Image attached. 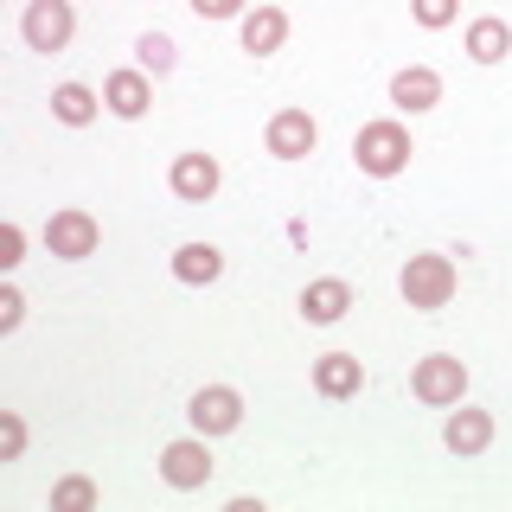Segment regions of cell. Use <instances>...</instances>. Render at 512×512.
<instances>
[{"instance_id":"cell-10","label":"cell","mask_w":512,"mask_h":512,"mask_svg":"<svg viewBox=\"0 0 512 512\" xmlns=\"http://www.w3.org/2000/svg\"><path fill=\"white\" fill-rule=\"evenodd\" d=\"M391 103L404 109V116H423V109L442 103V77L429 71V64H404V71L391 77Z\"/></svg>"},{"instance_id":"cell-12","label":"cell","mask_w":512,"mask_h":512,"mask_svg":"<svg viewBox=\"0 0 512 512\" xmlns=\"http://www.w3.org/2000/svg\"><path fill=\"white\" fill-rule=\"evenodd\" d=\"M148 103H154L148 71H109V84H103V109H109V116L135 122V116H148Z\"/></svg>"},{"instance_id":"cell-2","label":"cell","mask_w":512,"mask_h":512,"mask_svg":"<svg viewBox=\"0 0 512 512\" xmlns=\"http://www.w3.org/2000/svg\"><path fill=\"white\" fill-rule=\"evenodd\" d=\"M397 288H404L410 308L436 314V308H448V301H455V263H448L442 250H423V256H410V263H404Z\"/></svg>"},{"instance_id":"cell-6","label":"cell","mask_w":512,"mask_h":512,"mask_svg":"<svg viewBox=\"0 0 512 512\" xmlns=\"http://www.w3.org/2000/svg\"><path fill=\"white\" fill-rule=\"evenodd\" d=\"M20 32H26L32 52H64V45H71V32H77L71 0H32L26 20H20Z\"/></svg>"},{"instance_id":"cell-21","label":"cell","mask_w":512,"mask_h":512,"mask_svg":"<svg viewBox=\"0 0 512 512\" xmlns=\"http://www.w3.org/2000/svg\"><path fill=\"white\" fill-rule=\"evenodd\" d=\"M26 455V423L13 410H0V461H20Z\"/></svg>"},{"instance_id":"cell-15","label":"cell","mask_w":512,"mask_h":512,"mask_svg":"<svg viewBox=\"0 0 512 512\" xmlns=\"http://www.w3.org/2000/svg\"><path fill=\"white\" fill-rule=\"evenodd\" d=\"M282 39H288V13H282V7H250V13H244V52H250V58L282 52Z\"/></svg>"},{"instance_id":"cell-8","label":"cell","mask_w":512,"mask_h":512,"mask_svg":"<svg viewBox=\"0 0 512 512\" xmlns=\"http://www.w3.org/2000/svg\"><path fill=\"white\" fill-rule=\"evenodd\" d=\"M263 141H269V154L276 160H301V154H314V141H320V128L308 109H276L263 128Z\"/></svg>"},{"instance_id":"cell-20","label":"cell","mask_w":512,"mask_h":512,"mask_svg":"<svg viewBox=\"0 0 512 512\" xmlns=\"http://www.w3.org/2000/svg\"><path fill=\"white\" fill-rule=\"evenodd\" d=\"M135 58H141V71L167 77L173 71V39H167V32H141V39H135Z\"/></svg>"},{"instance_id":"cell-7","label":"cell","mask_w":512,"mask_h":512,"mask_svg":"<svg viewBox=\"0 0 512 512\" xmlns=\"http://www.w3.org/2000/svg\"><path fill=\"white\" fill-rule=\"evenodd\" d=\"M186 416H192L199 436H231V429L244 423V397H237L231 384H205V391H192Z\"/></svg>"},{"instance_id":"cell-25","label":"cell","mask_w":512,"mask_h":512,"mask_svg":"<svg viewBox=\"0 0 512 512\" xmlns=\"http://www.w3.org/2000/svg\"><path fill=\"white\" fill-rule=\"evenodd\" d=\"M237 7H244V0H192V13H199V20H231Z\"/></svg>"},{"instance_id":"cell-14","label":"cell","mask_w":512,"mask_h":512,"mask_svg":"<svg viewBox=\"0 0 512 512\" xmlns=\"http://www.w3.org/2000/svg\"><path fill=\"white\" fill-rule=\"evenodd\" d=\"M346 308H352V288H346L340 276H320V282L301 288V314H308L314 327H333V320H340Z\"/></svg>"},{"instance_id":"cell-4","label":"cell","mask_w":512,"mask_h":512,"mask_svg":"<svg viewBox=\"0 0 512 512\" xmlns=\"http://www.w3.org/2000/svg\"><path fill=\"white\" fill-rule=\"evenodd\" d=\"M96 244H103V224H96L84 205H64V212L45 218V250L64 256V263H84V256H96Z\"/></svg>"},{"instance_id":"cell-17","label":"cell","mask_w":512,"mask_h":512,"mask_svg":"<svg viewBox=\"0 0 512 512\" xmlns=\"http://www.w3.org/2000/svg\"><path fill=\"white\" fill-rule=\"evenodd\" d=\"M506 52H512V26L506 20H493V13H487V20L468 26V58L474 64H500Z\"/></svg>"},{"instance_id":"cell-1","label":"cell","mask_w":512,"mask_h":512,"mask_svg":"<svg viewBox=\"0 0 512 512\" xmlns=\"http://www.w3.org/2000/svg\"><path fill=\"white\" fill-rule=\"evenodd\" d=\"M410 128L404 122H365L359 135H352V160H359V173H372V180H391V173L410 167Z\"/></svg>"},{"instance_id":"cell-13","label":"cell","mask_w":512,"mask_h":512,"mask_svg":"<svg viewBox=\"0 0 512 512\" xmlns=\"http://www.w3.org/2000/svg\"><path fill=\"white\" fill-rule=\"evenodd\" d=\"M442 442L455 448V455H480V448L493 442V410H474V404L448 410V423H442Z\"/></svg>"},{"instance_id":"cell-22","label":"cell","mask_w":512,"mask_h":512,"mask_svg":"<svg viewBox=\"0 0 512 512\" xmlns=\"http://www.w3.org/2000/svg\"><path fill=\"white\" fill-rule=\"evenodd\" d=\"M410 13H416V26L436 32V26H448V20L461 13V0H410Z\"/></svg>"},{"instance_id":"cell-18","label":"cell","mask_w":512,"mask_h":512,"mask_svg":"<svg viewBox=\"0 0 512 512\" xmlns=\"http://www.w3.org/2000/svg\"><path fill=\"white\" fill-rule=\"evenodd\" d=\"M96 109H103V103H96V90H90V84H58V90H52V116H58L64 128L96 122Z\"/></svg>"},{"instance_id":"cell-3","label":"cell","mask_w":512,"mask_h":512,"mask_svg":"<svg viewBox=\"0 0 512 512\" xmlns=\"http://www.w3.org/2000/svg\"><path fill=\"white\" fill-rule=\"evenodd\" d=\"M410 391L423 397V404L448 410V404H461V397H468V365H461L455 352H429V359H416Z\"/></svg>"},{"instance_id":"cell-24","label":"cell","mask_w":512,"mask_h":512,"mask_svg":"<svg viewBox=\"0 0 512 512\" xmlns=\"http://www.w3.org/2000/svg\"><path fill=\"white\" fill-rule=\"evenodd\" d=\"M26 320V295L20 288H0V333H13Z\"/></svg>"},{"instance_id":"cell-9","label":"cell","mask_w":512,"mask_h":512,"mask_svg":"<svg viewBox=\"0 0 512 512\" xmlns=\"http://www.w3.org/2000/svg\"><path fill=\"white\" fill-rule=\"evenodd\" d=\"M314 391L333 397V404H340V397H359L365 391V365L352 359V352H320L314 359Z\"/></svg>"},{"instance_id":"cell-23","label":"cell","mask_w":512,"mask_h":512,"mask_svg":"<svg viewBox=\"0 0 512 512\" xmlns=\"http://www.w3.org/2000/svg\"><path fill=\"white\" fill-rule=\"evenodd\" d=\"M26 256V231L20 224H0V269H13Z\"/></svg>"},{"instance_id":"cell-11","label":"cell","mask_w":512,"mask_h":512,"mask_svg":"<svg viewBox=\"0 0 512 512\" xmlns=\"http://www.w3.org/2000/svg\"><path fill=\"white\" fill-rule=\"evenodd\" d=\"M218 180H224V173H218V160H212V154H173V173H167V186L180 192V199L205 205V199L218 192Z\"/></svg>"},{"instance_id":"cell-5","label":"cell","mask_w":512,"mask_h":512,"mask_svg":"<svg viewBox=\"0 0 512 512\" xmlns=\"http://www.w3.org/2000/svg\"><path fill=\"white\" fill-rule=\"evenodd\" d=\"M212 436H199V429H192V436H180V442H167L160 448V480H167V487H180V493H192V487H205V480H212V448H205Z\"/></svg>"},{"instance_id":"cell-16","label":"cell","mask_w":512,"mask_h":512,"mask_svg":"<svg viewBox=\"0 0 512 512\" xmlns=\"http://www.w3.org/2000/svg\"><path fill=\"white\" fill-rule=\"evenodd\" d=\"M173 276H180L186 288H205L224 276V250L218 244H180L173 250Z\"/></svg>"},{"instance_id":"cell-19","label":"cell","mask_w":512,"mask_h":512,"mask_svg":"<svg viewBox=\"0 0 512 512\" xmlns=\"http://www.w3.org/2000/svg\"><path fill=\"white\" fill-rule=\"evenodd\" d=\"M90 506H96V480L64 474L58 487H52V512H90Z\"/></svg>"}]
</instances>
